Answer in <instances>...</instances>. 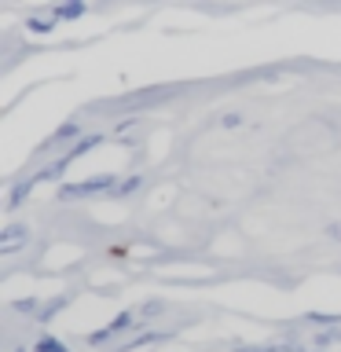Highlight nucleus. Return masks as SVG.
<instances>
[{
    "instance_id": "ddd939ff",
    "label": "nucleus",
    "mask_w": 341,
    "mask_h": 352,
    "mask_svg": "<svg viewBox=\"0 0 341 352\" xmlns=\"http://www.w3.org/2000/svg\"><path fill=\"white\" fill-rule=\"evenodd\" d=\"M140 312H143V316H158V312H162V301H151V305H143Z\"/></svg>"
},
{
    "instance_id": "423d86ee",
    "label": "nucleus",
    "mask_w": 341,
    "mask_h": 352,
    "mask_svg": "<svg viewBox=\"0 0 341 352\" xmlns=\"http://www.w3.org/2000/svg\"><path fill=\"white\" fill-rule=\"evenodd\" d=\"M81 15H85V4H63V8H55V11H52V19H55V22L81 19Z\"/></svg>"
},
{
    "instance_id": "f8f14e48",
    "label": "nucleus",
    "mask_w": 341,
    "mask_h": 352,
    "mask_svg": "<svg viewBox=\"0 0 341 352\" xmlns=\"http://www.w3.org/2000/svg\"><path fill=\"white\" fill-rule=\"evenodd\" d=\"M19 312H37V297H30V301H15Z\"/></svg>"
},
{
    "instance_id": "f03ea898",
    "label": "nucleus",
    "mask_w": 341,
    "mask_h": 352,
    "mask_svg": "<svg viewBox=\"0 0 341 352\" xmlns=\"http://www.w3.org/2000/svg\"><path fill=\"white\" fill-rule=\"evenodd\" d=\"M136 327V312H121V316H114L110 323L103 327V330H96V334H88V341L92 345H103L107 338H114V334H125V330H132Z\"/></svg>"
},
{
    "instance_id": "39448f33",
    "label": "nucleus",
    "mask_w": 341,
    "mask_h": 352,
    "mask_svg": "<svg viewBox=\"0 0 341 352\" xmlns=\"http://www.w3.org/2000/svg\"><path fill=\"white\" fill-rule=\"evenodd\" d=\"M26 235H30V228H22V224H11V228L4 231V246H0V250H4V253H11V250H15V246H19V242L26 239Z\"/></svg>"
},
{
    "instance_id": "1a4fd4ad",
    "label": "nucleus",
    "mask_w": 341,
    "mask_h": 352,
    "mask_svg": "<svg viewBox=\"0 0 341 352\" xmlns=\"http://www.w3.org/2000/svg\"><path fill=\"white\" fill-rule=\"evenodd\" d=\"M140 184H143V176H129V180H121V184L114 187V195H118V198H121V195H132Z\"/></svg>"
},
{
    "instance_id": "7ed1b4c3",
    "label": "nucleus",
    "mask_w": 341,
    "mask_h": 352,
    "mask_svg": "<svg viewBox=\"0 0 341 352\" xmlns=\"http://www.w3.org/2000/svg\"><path fill=\"white\" fill-rule=\"evenodd\" d=\"M74 136H81V125H77V121H66V125H59V129H55L48 140H44V147H41V151L63 147V143H66V140H74Z\"/></svg>"
},
{
    "instance_id": "20e7f679",
    "label": "nucleus",
    "mask_w": 341,
    "mask_h": 352,
    "mask_svg": "<svg viewBox=\"0 0 341 352\" xmlns=\"http://www.w3.org/2000/svg\"><path fill=\"white\" fill-rule=\"evenodd\" d=\"M33 187H37V176H26V180H19L15 187H11V206H8V209H19V206L33 195Z\"/></svg>"
},
{
    "instance_id": "9b49d317",
    "label": "nucleus",
    "mask_w": 341,
    "mask_h": 352,
    "mask_svg": "<svg viewBox=\"0 0 341 352\" xmlns=\"http://www.w3.org/2000/svg\"><path fill=\"white\" fill-rule=\"evenodd\" d=\"M66 301H70V297H55V301H52V305H48V308H44V312H41V323H48V319H52L55 312H59V308H63Z\"/></svg>"
},
{
    "instance_id": "4468645a",
    "label": "nucleus",
    "mask_w": 341,
    "mask_h": 352,
    "mask_svg": "<svg viewBox=\"0 0 341 352\" xmlns=\"http://www.w3.org/2000/svg\"><path fill=\"white\" fill-rule=\"evenodd\" d=\"M224 129H235V125H242V118L239 114H224V121H220Z\"/></svg>"
},
{
    "instance_id": "6e6552de",
    "label": "nucleus",
    "mask_w": 341,
    "mask_h": 352,
    "mask_svg": "<svg viewBox=\"0 0 341 352\" xmlns=\"http://www.w3.org/2000/svg\"><path fill=\"white\" fill-rule=\"evenodd\" d=\"M308 323H319V327H334V323H341V316H334V312H308Z\"/></svg>"
},
{
    "instance_id": "f257e3e1",
    "label": "nucleus",
    "mask_w": 341,
    "mask_h": 352,
    "mask_svg": "<svg viewBox=\"0 0 341 352\" xmlns=\"http://www.w3.org/2000/svg\"><path fill=\"white\" fill-rule=\"evenodd\" d=\"M118 187V176H92V180H81V184H63L59 187V198L63 202H74V198H88V195H103V191H114Z\"/></svg>"
},
{
    "instance_id": "2eb2a0df",
    "label": "nucleus",
    "mask_w": 341,
    "mask_h": 352,
    "mask_svg": "<svg viewBox=\"0 0 341 352\" xmlns=\"http://www.w3.org/2000/svg\"><path fill=\"white\" fill-rule=\"evenodd\" d=\"M327 235L334 239V242H341V224H327Z\"/></svg>"
},
{
    "instance_id": "9d476101",
    "label": "nucleus",
    "mask_w": 341,
    "mask_h": 352,
    "mask_svg": "<svg viewBox=\"0 0 341 352\" xmlns=\"http://www.w3.org/2000/svg\"><path fill=\"white\" fill-rule=\"evenodd\" d=\"M55 19H30V33H52Z\"/></svg>"
},
{
    "instance_id": "0eeeda50",
    "label": "nucleus",
    "mask_w": 341,
    "mask_h": 352,
    "mask_svg": "<svg viewBox=\"0 0 341 352\" xmlns=\"http://www.w3.org/2000/svg\"><path fill=\"white\" fill-rule=\"evenodd\" d=\"M33 352H70V345H63V341H55V338H41L37 345H33Z\"/></svg>"
}]
</instances>
